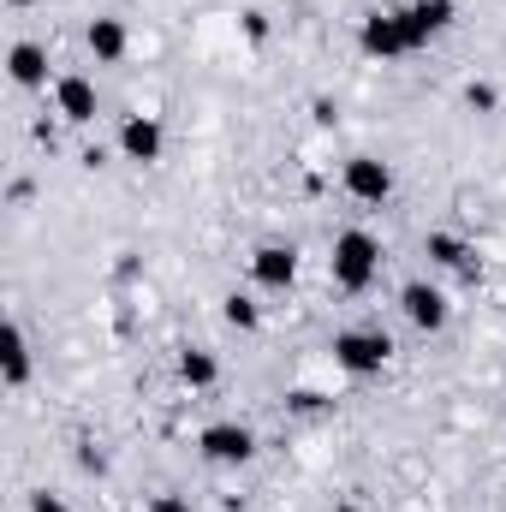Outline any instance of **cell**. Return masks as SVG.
I'll list each match as a JSON object with an SVG mask.
<instances>
[{"label": "cell", "mask_w": 506, "mask_h": 512, "mask_svg": "<svg viewBox=\"0 0 506 512\" xmlns=\"http://www.w3.org/2000/svg\"><path fill=\"white\" fill-rule=\"evenodd\" d=\"M292 411L316 417V411H328V393H316V387H298V393H292Z\"/></svg>", "instance_id": "obj_18"}, {"label": "cell", "mask_w": 506, "mask_h": 512, "mask_svg": "<svg viewBox=\"0 0 506 512\" xmlns=\"http://www.w3.org/2000/svg\"><path fill=\"white\" fill-rule=\"evenodd\" d=\"M30 512H72V507H66L60 495H48V489H42V495H30Z\"/></svg>", "instance_id": "obj_20"}, {"label": "cell", "mask_w": 506, "mask_h": 512, "mask_svg": "<svg viewBox=\"0 0 506 512\" xmlns=\"http://www.w3.org/2000/svg\"><path fill=\"white\" fill-rule=\"evenodd\" d=\"M197 453H203L209 465H251L256 435L245 429V423H209V429L197 435Z\"/></svg>", "instance_id": "obj_4"}, {"label": "cell", "mask_w": 506, "mask_h": 512, "mask_svg": "<svg viewBox=\"0 0 506 512\" xmlns=\"http://www.w3.org/2000/svg\"><path fill=\"white\" fill-rule=\"evenodd\" d=\"M387 358H393V340L381 328H340L334 334V364L346 376H381Z\"/></svg>", "instance_id": "obj_2"}, {"label": "cell", "mask_w": 506, "mask_h": 512, "mask_svg": "<svg viewBox=\"0 0 506 512\" xmlns=\"http://www.w3.org/2000/svg\"><path fill=\"white\" fill-rule=\"evenodd\" d=\"M358 48L370 54V60H405L411 54V42H405V24H399V12H364V24H358Z\"/></svg>", "instance_id": "obj_6"}, {"label": "cell", "mask_w": 506, "mask_h": 512, "mask_svg": "<svg viewBox=\"0 0 506 512\" xmlns=\"http://www.w3.org/2000/svg\"><path fill=\"white\" fill-rule=\"evenodd\" d=\"M149 512H197V507H185L179 495H155V507H149Z\"/></svg>", "instance_id": "obj_21"}, {"label": "cell", "mask_w": 506, "mask_h": 512, "mask_svg": "<svg viewBox=\"0 0 506 512\" xmlns=\"http://www.w3.org/2000/svg\"><path fill=\"white\" fill-rule=\"evenodd\" d=\"M328 268H334V286H346V292H364V286L381 274V239H376V233H364V227H346V233H334Z\"/></svg>", "instance_id": "obj_1"}, {"label": "cell", "mask_w": 506, "mask_h": 512, "mask_svg": "<svg viewBox=\"0 0 506 512\" xmlns=\"http://www.w3.org/2000/svg\"><path fill=\"white\" fill-rule=\"evenodd\" d=\"M0 376H6V387L30 382V340H24V328H18V322H6V328H0Z\"/></svg>", "instance_id": "obj_12"}, {"label": "cell", "mask_w": 506, "mask_h": 512, "mask_svg": "<svg viewBox=\"0 0 506 512\" xmlns=\"http://www.w3.org/2000/svg\"><path fill=\"white\" fill-rule=\"evenodd\" d=\"M161 149H167V131L155 114H126V126H120V155L137 161V167H149V161H161Z\"/></svg>", "instance_id": "obj_8"}, {"label": "cell", "mask_w": 506, "mask_h": 512, "mask_svg": "<svg viewBox=\"0 0 506 512\" xmlns=\"http://www.w3.org/2000/svg\"><path fill=\"white\" fill-rule=\"evenodd\" d=\"M399 24H405V42L417 54V48H429L435 36H447L459 24V0H411V6H399Z\"/></svg>", "instance_id": "obj_3"}, {"label": "cell", "mask_w": 506, "mask_h": 512, "mask_svg": "<svg viewBox=\"0 0 506 512\" xmlns=\"http://www.w3.org/2000/svg\"><path fill=\"white\" fill-rule=\"evenodd\" d=\"M251 280L268 292H286L298 280V251L292 245H256L251 251Z\"/></svg>", "instance_id": "obj_9"}, {"label": "cell", "mask_w": 506, "mask_h": 512, "mask_svg": "<svg viewBox=\"0 0 506 512\" xmlns=\"http://www.w3.org/2000/svg\"><path fill=\"white\" fill-rule=\"evenodd\" d=\"M6 6H18V12H24V6H36V0H6Z\"/></svg>", "instance_id": "obj_22"}, {"label": "cell", "mask_w": 506, "mask_h": 512, "mask_svg": "<svg viewBox=\"0 0 506 512\" xmlns=\"http://www.w3.org/2000/svg\"><path fill=\"white\" fill-rule=\"evenodd\" d=\"M84 42H90L96 66H114V60H126V48H131V36H126V24H120V18H90Z\"/></svg>", "instance_id": "obj_11"}, {"label": "cell", "mask_w": 506, "mask_h": 512, "mask_svg": "<svg viewBox=\"0 0 506 512\" xmlns=\"http://www.w3.org/2000/svg\"><path fill=\"white\" fill-rule=\"evenodd\" d=\"M399 310H405V322L411 328H423V334H441L447 328V292L441 286H429V280H405L399 286Z\"/></svg>", "instance_id": "obj_5"}, {"label": "cell", "mask_w": 506, "mask_h": 512, "mask_svg": "<svg viewBox=\"0 0 506 512\" xmlns=\"http://www.w3.org/2000/svg\"><path fill=\"white\" fill-rule=\"evenodd\" d=\"M465 102H471L477 114H495V108H501V90H495V84H465Z\"/></svg>", "instance_id": "obj_17"}, {"label": "cell", "mask_w": 506, "mask_h": 512, "mask_svg": "<svg viewBox=\"0 0 506 512\" xmlns=\"http://www.w3.org/2000/svg\"><path fill=\"white\" fill-rule=\"evenodd\" d=\"M423 256H429L435 268H471V245H465L459 233H429V239H423Z\"/></svg>", "instance_id": "obj_14"}, {"label": "cell", "mask_w": 506, "mask_h": 512, "mask_svg": "<svg viewBox=\"0 0 506 512\" xmlns=\"http://www.w3.org/2000/svg\"><path fill=\"white\" fill-rule=\"evenodd\" d=\"M179 382H185V387H215V382H221V364H215V352H203V346L179 352Z\"/></svg>", "instance_id": "obj_15"}, {"label": "cell", "mask_w": 506, "mask_h": 512, "mask_svg": "<svg viewBox=\"0 0 506 512\" xmlns=\"http://www.w3.org/2000/svg\"><path fill=\"white\" fill-rule=\"evenodd\" d=\"M245 36H251V42H268V12H245Z\"/></svg>", "instance_id": "obj_19"}, {"label": "cell", "mask_w": 506, "mask_h": 512, "mask_svg": "<svg viewBox=\"0 0 506 512\" xmlns=\"http://www.w3.org/2000/svg\"><path fill=\"white\" fill-rule=\"evenodd\" d=\"M340 185H346V197H358V203H387V197H393V167L376 161V155H352L346 173H340Z\"/></svg>", "instance_id": "obj_7"}, {"label": "cell", "mask_w": 506, "mask_h": 512, "mask_svg": "<svg viewBox=\"0 0 506 512\" xmlns=\"http://www.w3.org/2000/svg\"><path fill=\"white\" fill-rule=\"evenodd\" d=\"M54 114H60V120H72V126H90V120H96V84H90V78H78V72L54 78Z\"/></svg>", "instance_id": "obj_10"}, {"label": "cell", "mask_w": 506, "mask_h": 512, "mask_svg": "<svg viewBox=\"0 0 506 512\" xmlns=\"http://www.w3.org/2000/svg\"><path fill=\"white\" fill-rule=\"evenodd\" d=\"M6 66H12V84H24V90H42L48 84V48L42 42H12Z\"/></svg>", "instance_id": "obj_13"}, {"label": "cell", "mask_w": 506, "mask_h": 512, "mask_svg": "<svg viewBox=\"0 0 506 512\" xmlns=\"http://www.w3.org/2000/svg\"><path fill=\"white\" fill-rule=\"evenodd\" d=\"M221 316H227V328H239V334H256V328H262V310H256L251 292H227V298H221Z\"/></svg>", "instance_id": "obj_16"}]
</instances>
